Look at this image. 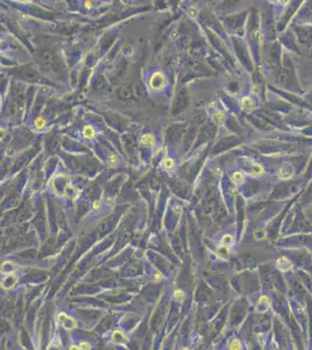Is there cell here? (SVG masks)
I'll use <instances>...</instances> for the list:
<instances>
[{"label":"cell","instance_id":"1","mask_svg":"<svg viewBox=\"0 0 312 350\" xmlns=\"http://www.w3.org/2000/svg\"><path fill=\"white\" fill-rule=\"evenodd\" d=\"M165 77L162 72H155L153 74V76L150 77L149 80V84H150V88L153 89L154 91H160L162 90L165 85Z\"/></svg>","mask_w":312,"mask_h":350},{"label":"cell","instance_id":"2","mask_svg":"<svg viewBox=\"0 0 312 350\" xmlns=\"http://www.w3.org/2000/svg\"><path fill=\"white\" fill-rule=\"evenodd\" d=\"M57 321L59 325H62L64 329L67 330H72L77 327V322L75 319L68 316L65 313H59L57 316Z\"/></svg>","mask_w":312,"mask_h":350},{"label":"cell","instance_id":"3","mask_svg":"<svg viewBox=\"0 0 312 350\" xmlns=\"http://www.w3.org/2000/svg\"><path fill=\"white\" fill-rule=\"evenodd\" d=\"M269 307H270V299L267 295H262V297H260V299L255 305V312L264 313L268 311Z\"/></svg>","mask_w":312,"mask_h":350},{"label":"cell","instance_id":"4","mask_svg":"<svg viewBox=\"0 0 312 350\" xmlns=\"http://www.w3.org/2000/svg\"><path fill=\"white\" fill-rule=\"evenodd\" d=\"M292 174H293V167L291 166V163H288V162L283 163V166L279 169V178L283 179V180H287V179L291 178Z\"/></svg>","mask_w":312,"mask_h":350},{"label":"cell","instance_id":"5","mask_svg":"<svg viewBox=\"0 0 312 350\" xmlns=\"http://www.w3.org/2000/svg\"><path fill=\"white\" fill-rule=\"evenodd\" d=\"M128 341V336L122 330H115L112 334V342L115 344H124Z\"/></svg>","mask_w":312,"mask_h":350},{"label":"cell","instance_id":"6","mask_svg":"<svg viewBox=\"0 0 312 350\" xmlns=\"http://www.w3.org/2000/svg\"><path fill=\"white\" fill-rule=\"evenodd\" d=\"M276 266H277V269H279V271L285 272V271H289V270L292 267V264H291V261H290L287 257H281V258H279L276 260Z\"/></svg>","mask_w":312,"mask_h":350},{"label":"cell","instance_id":"7","mask_svg":"<svg viewBox=\"0 0 312 350\" xmlns=\"http://www.w3.org/2000/svg\"><path fill=\"white\" fill-rule=\"evenodd\" d=\"M18 280H19L18 275L11 273V274H7V275H6L5 279L2 280V283L1 284H2V287L5 288V289H10V288H12L15 284L18 283Z\"/></svg>","mask_w":312,"mask_h":350},{"label":"cell","instance_id":"8","mask_svg":"<svg viewBox=\"0 0 312 350\" xmlns=\"http://www.w3.org/2000/svg\"><path fill=\"white\" fill-rule=\"evenodd\" d=\"M242 167L245 168L246 170H248V173L252 174V175H261L263 173V168L261 167L259 163L250 162V166H248L246 163V165H242Z\"/></svg>","mask_w":312,"mask_h":350},{"label":"cell","instance_id":"9","mask_svg":"<svg viewBox=\"0 0 312 350\" xmlns=\"http://www.w3.org/2000/svg\"><path fill=\"white\" fill-rule=\"evenodd\" d=\"M15 269H16V264L13 263V261H8V260H7V261H4V264L1 266V272H2V273L11 274Z\"/></svg>","mask_w":312,"mask_h":350},{"label":"cell","instance_id":"10","mask_svg":"<svg viewBox=\"0 0 312 350\" xmlns=\"http://www.w3.org/2000/svg\"><path fill=\"white\" fill-rule=\"evenodd\" d=\"M141 145L144 146H154L155 145V138L152 134H144L141 139Z\"/></svg>","mask_w":312,"mask_h":350},{"label":"cell","instance_id":"11","mask_svg":"<svg viewBox=\"0 0 312 350\" xmlns=\"http://www.w3.org/2000/svg\"><path fill=\"white\" fill-rule=\"evenodd\" d=\"M241 106L246 110H253L254 109V103L249 97H244L241 99Z\"/></svg>","mask_w":312,"mask_h":350},{"label":"cell","instance_id":"12","mask_svg":"<svg viewBox=\"0 0 312 350\" xmlns=\"http://www.w3.org/2000/svg\"><path fill=\"white\" fill-rule=\"evenodd\" d=\"M94 129L92 127L91 125H87V126H85L84 127V130H83V134H84V137H85V139H92L93 137H94Z\"/></svg>","mask_w":312,"mask_h":350},{"label":"cell","instance_id":"13","mask_svg":"<svg viewBox=\"0 0 312 350\" xmlns=\"http://www.w3.org/2000/svg\"><path fill=\"white\" fill-rule=\"evenodd\" d=\"M162 166H163V168L165 170H171V169H174V167H175V161H174V159H171V158H165L163 161H162Z\"/></svg>","mask_w":312,"mask_h":350},{"label":"cell","instance_id":"14","mask_svg":"<svg viewBox=\"0 0 312 350\" xmlns=\"http://www.w3.org/2000/svg\"><path fill=\"white\" fill-rule=\"evenodd\" d=\"M233 242H234V237H233V235H225L224 237H222L221 245H222V246H226V248H228V246H231V245L233 244Z\"/></svg>","mask_w":312,"mask_h":350},{"label":"cell","instance_id":"15","mask_svg":"<svg viewBox=\"0 0 312 350\" xmlns=\"http://www.w3.org/2000/svg\"><path fill=\"white\" fill-rule=\"evenodd\" d=\"M34 125H35V127H36L37 130H42L44 126H46V119L42 118V117H38V118L35 119Z\"/></svg>","mask_w":312,"mask_h":350},{"label":"cell","instance_id":"16","mask_svg":"<svg viewBox=\"0 0 312 350\" xmlns=\"http://www.w3.org/2000/svg\"><path fill=\"white\" fill-rule=\"evenodd\" d=\"M232 180H233V182L241 183L242 181H244V174L240 173V172L233 173V175H232Z\"/></svg>","mask_w":312,"mask_h":350},{"label":"cell","instance_id":"17","mask_svg":"<svg viewBox=\"0 0 312 350\" xmlns=\"http://www.w3.org/2000/svg\"><path fill=\"white\" fill-rule=\"evenodd\" d=\"M230 350H241V343L239 340H233L230 343Z\"/></svg>","mask_w":312,"mask_h":350},{"label":"cell","instance_id":"18","mask_svg":"<svg viewBox=\"0 0 312 350\" xmlns=\"http://www.w3.org/2000/svg\"><path fill=\"white\" fill-rule=\"evenodd\" d=\"M216 121L217 124H222L225 121V113L222 111H218L216 113Z\"/></svg>","mask_w":312,"mask_h":350},{"label":"cell","instance_id":"19","mask_svg":"<svg viewBox=\"0 0 312 350\" xmlns=\"http://www.w3.org/2000/svg\"><path fill=\"white\" fill-rule=\"evenodd\" d=\"M254 237L256 239H263L266 237V231L263 229H256L254 231Z\"/></svg>","mask_w":312,"mask_h":350},{"label":"cell","instance_id":"20","mask_svg":"<svg viewBox=\"0 0 312 350\" xmlns=\"http://www.w3.org/2000/svg\"><path fill=\"white\" fill-rule=\"evenodd\" d=\"M218 253H219V256H220L221 258H226L227 254H228V248L220 245V248L218 249Z\"/></svg>","mask_w":312,"mask_h":350},{"label":"cell","instance_id":"21","mask_svg":"<svg viewBox=\"0 0 312 350\" xmlns=\"http://www.w3.org/2000/svg\"><path fill=\"white\" fill-rule=\"evenodd\" d=\"M48 350H64V349H63V347L59 344V343L53 341V342L50 343V345L48 347Z\"/></svg>","mask_w":312,"mask_h":350},{"label":"cell","instance_id":"22","mask_svg":"<svg viewBox=\"0 0 312 350\" xmlns=\"http://www.w3.org/2000/svg\"><path fill=\"white\" fill-rule=\"evenodd\" d=\"M183 297H184V294H183V292L181 289H176V291L174 292V299H175L176 301H182Z\"/></svg>","mask_w":312,"mask_h":350},{"label":"cell","instance_id":"23","mask_svg":"<svg viewBox=\"0 0 312 350\" xmlns=\"http://www.w3.org/2000/svg\"><path fill=\"white\" fill-rule=\"evenodd\" d=\"M187 12H189V15H190L191 18H196L197 14H198V8L196 7V6L192 5V6L189 7V11H187Z\"/></svg>","mask_w":312,"mask_h":350},{"label":"cell","instance_id":"24","mask_svg":"<svg viewBox=\"0 0 312 350\" xmlns=\"http://www.w3.org/2000/svg\"><path fill=\"white\" fill-rule=\"evenodd\" d=\"M107 161H108V163H111V165H115V163L118 162V158L115 157L114 154H110V155H108V159H107Z\"/></svg>","mask_w":312,"mask_h":350},{"label":"cell","instance_id":"25","mask_svg":"<svg viewBox=\"0 0 312 350\" xmlns=\"http://www.w3.org/2000/svg\"><path fill=\"white\" fill-rule=\"evenodd\" d=\"M79 348H81V350H91V344L87 343V342H83V343H81Z\"/></svg>","mask_w":312,"mask_h":350},{"label":"cell","instance_id":"26","mask_svg":"<svg viewBox=\"0 0 312 350\" xmlns=\"http://www.w3.org/2000/svg\"><path fill=\"white\" fill-rule=\"evenodd\" d=\"M93 209H94V210H98V209H99V208H100V201H96L94 202V203H93Z\"/></svg>","mask_w":312,"mask_h":350},{"label":"cell","instance_id":"27","mask_svg":"<svg viewBox=\"0 0 312 350\" xmlns=\"http://www.w3.org/2000/svg\"><path fill=\"white\" fill-rule=\"evenodd\" d=\"M253 92H256V93H259V92H260V88H259V85L253 86Z\"/></svg>","mask_w":312,"mask_h":350},{"label":"cell","instance_id":"28","mask_svg":"<svg viewBox=\"0 0 312 350\" xmlns=\"http://www.w3.org/2000/svg\"><path fill=\"white\" fill-rule=\"evenodd\" d=\"M69 350H81V348L77 347V345H71V347L69 348Z\"/></svg>","mask_w":312,"mask_h":350},{"label":"cell","instance_id":"29","mask_svg":"<svg viewBox=\"0 0 312 350\" xmlns=\"http://www.w3.org/2000/svg\"><path fill=\"white\" fill-rule=\"evenodd\" d=\"M85 7H87V8L92 7V1H85Z\"/></svg>","mask_w":312,"mask_h":350},{"label":"cell","instance_id":"30","mask_svg":"<svg viewBox=\"0 0 312 350\" xmlns=\"http://www.w3.org/2000/svg\"><path fill=\"white\" fill-rule=\"evenodd\" d=\"M160 278L162 279V275H160V273H157V274H156V277H155V279H156V280H159Z\"/></svg>","mask_w":312,"mask_h":350},{"label":"cell","instance_id":"31","mask_svg":"<svg viewBox=\"0 0 312 350\" xmlns=\"http://www.w3.org/2000/svg\"><path fill=\"white\" fill-rule=\"evenodd\" d=\"M21 18H22V19H27L28 16H27V15H24V14H21Z\"/></svg>","mask_w":312,"mask_h":350},{"label":"cell","instance_id":"32","mask_svg":"<svg viewBox=\"0 0 312 350\" xmlns=\"http://www.w3.org/2000/svg\"><path fill=\"white\" fill-rule=\"evenodd\" d=\"M182 350H189V349H187V348H183V349H182Z\"/></svg>","mask_w":312,"mask_h":350}]
</instances>
